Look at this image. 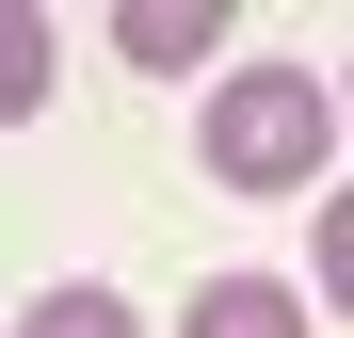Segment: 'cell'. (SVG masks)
Returning <instances> with one entry per match:
<instances>
[{
    "label": "cell",
    "instance_id": "obj_2",
    "mask_svg": "<svg viewBox=\"0 0 354 338\" xmlns=\"http://www.w3.org/2000/svg\"><path fill=\"white\" fill-rule=\"evenodd\" d=\"M177 338H322V306L290 290V274H209V290L177 306Z\"/></svg>",
    "mask_w": 354,
    "mask_h": 338
},
{
    "label": "cell",
    "instance_id": "obj_1",
    "mask_svg": "<svg viewBox=\"0 0 354 338\" xmlns=\"http://www.w3.org/2000/svg\"><path fill=\"white\" fill-rule=\"evenodd\" d=\"M338 129H354V113L322 97V65H225L209 113H194V145H209L225 194H322V145Z\"/></svg>",
    "mask_w": 354,
    "mask_h": 338
},
{
    "label": "cell",
    "instance_id": "obj_6",
    "mask_svg": "<svg viewBox=\"0 0 354 338\" xmlns=\"http://www.w3.org/2000/svg\"><path fill=\"white\" fill-rule=\"evenodd\" d=\"M0 97H17V113L48 97V17H0Z\"/></svg>",
    "mask_w": 354,
    "mask_h": 338
},
{
    "label": "cell",
    "instance_id": "obj_3",
    "mask_svg": "<svg viewBox=\"0 0 354 338\" xmlns=\"http://www.w3.org/2000/svg\"><path fill=\"white\" fill-rule=\"evenodd\" d=\"M113 48H129L145 81H177L194 48H225V0H113Z\"/></svg>",
    "mask_w": 354,
    "mask_h": 338
},
{
    "label": "cell",
    "instance_id": "obj_4",
    "mask_svg": "<svg viewBox=\"0 0 354 338\" xmlns=\"http://www.w3.org/2000/svg\"><path fill=\"white\" fill-rule=\"evenodd\" d=\"M17 338H145V322L113 306V290H81V274H65V290H32V306H17Z\"/></svg>",
    "mask_w": 354,
    "mask_h": 338
},
{
    "label": "cell",
    "instance_id": "obj_5",
    "mask_svg": "<svg viewBox=\"0 0 354 338\" xmlns=\"http://www.w3.org/2000/svg\"><path fill=\"white\" fill-rule=\"evenodd\" d=\"M306 290H322V322H354V178L322 194V242H306Z\"/></svg>",
    "mask_w": 354,
    "mask_h": 338
},
{
    "label": "cell",
    "instance_id": "obj_7",
    "mask_svg": "<svg viewBox=\"0 0 354 338\" xmlns=\"http://www.w3.org/2000/svg\"><path fill=\"white\" fill-rule=\"evenodd\" d=\"M338 113H354V65H338Z\"/></svg>",
    "mask_w": 354,
    "mask_h": 338
}]
</instances>
